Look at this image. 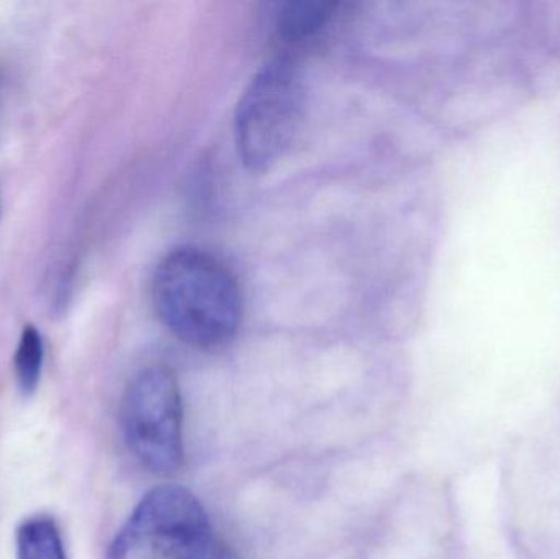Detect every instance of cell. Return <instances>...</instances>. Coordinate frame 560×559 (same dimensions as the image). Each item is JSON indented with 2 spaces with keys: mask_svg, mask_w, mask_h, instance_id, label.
I'll list each match as a JSON object with an SVG mask.
<instances>
[{
  "mask_svg": "<svg viewBox=\"0 0 560 559\" xmlns=\"http://www.w3.org/2000/svg\"><path fill=\"white\" fill-rule=\"evenodd\" d=\"M15 559H68L55 519L33 515L19 525L15 532Z\"/></svg>",
  "mask_w": 560,
  "mask_h": 559,
  "instance_id": "cell-6",
  "label": "cell"
},
{
  "mask_svg": "<svg viewBox=\"0 0 560 559\" xmlns=\"http://www.w3.org/2000/svg\"><path fill=\"white\" fill-rule=\"evenodd\" d=\"M127 449L144 469L171 476L184 459L183 399L173 371L150 366L128 384L120 407Z\"/></svg>",
  "mask_w": 560,
  "mask_h": 559,
  "instance_id": "cell-4",
  "label": "cell"
},
{
  "mask_svg": "<svg viewBox=\"0 0 560 559\" xmlns=\"http://www.w3.org/2000/svg\"><path fill=\"white\" fill-rule=\"evenodd\" d=\"M154 311L184 343L215 348L229 343L243 318V295L233 272L203 249L171 252L153 278Z\"/></svg>",
  "mask_w": 560,
  "mask_h": 559,
  "instance_id": "cell-1",
  "label": "cell"
},
{
  "mask_svg": "<svg viewBox=\"0 0 560 559\" xmlns=\"http://www.w3.org/2000/svg\"><path fill=\"white\" fill-rule=\"evenodd\" d=\"M306 110L302 68L290 56H279L253 78L235 115L240 158L255 173L271 170L299 135Z\"/></svg>",
  "mask_w": 560,
  "mask_h": 559,
  "instance_id": "cell-3",
  "label": "cell"
},
{
  "mask_svg": "<svg viewBox=\"0 0 560 559\" xmlns=\"http://www.w3.org/2000/svg\"><path fill=\"white\" fill-rule=\"evenodd\" d=\"M45 366V340L35 325L22 328L15 354H13V377L16 389L23 397H32L38 389Z\"/></svg>",
  "mask_w": 560,
  "mask_h": 559,
  "instance_id": "cell-7",
  "label": "cell"
},
{
  "mask_svg": "<svg viewBox=\"0 0 560 559\" xmlns=\"http://www.w3.org/2000/svg\"><path fill=\"white\" fill-rule=\"evenodd\" d=\"M338 15V3L325 0H290L279 3L275 26L279 38L290 45H305L325 33Z\"/></svg>",
  "mask_w": 560,
  "mask_h": 559,
  "instance_id": "cell-5",
  "label": "cell"
},
{
  "mask_svg": "<svg viewBox=\"0 0 560 559\" xmlns=\"http://www.w3.org/2000/svg\"><path fill=\"white\" fill-rule=\"evenodd\" d=\"M107 559H238L183 486H158L112 541Z\"/></svg>",
  "mask_w": 560,
  "mask_h": 559,
  "instance_id": "cell-2",
  "label": "cell"
}]
</instances>
